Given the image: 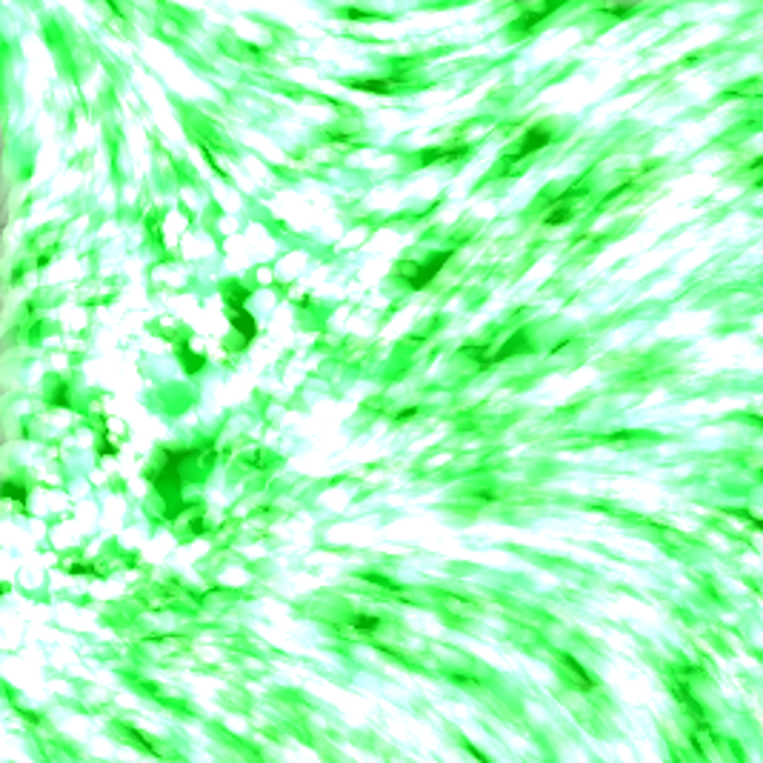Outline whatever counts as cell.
Here are the masks:
<instances>
[{
	"label": "cell",
	"instance_id": "obj_1",
	"mask_svg": "<svg viewBox=\"0 0 763 763\" xmlns=\"http://www.w3.org/2000/svg\"><path fill=\"white\" fill-rule=\"evenodd\" d=\"M211 449H166L163 457H160V469L149 475L152 486L160 492V497L166 500V518L175 521L181 512H183V503L181 500V489H183V463H189L192 457H200V455H209Z\"/></svg>",
	"mask_w": 763,
	"mask_h": 763
},
{
	"label": "cell",
	"instance_id": "obj_2",
	"mask_svg": "<svg viewBox=\"0 0 763 763\" xmlns=\"http://www.w3.org/2000/svg\"><path fill=\"white\" fill-rule=\"evenodd\" d=\"M246 298H249V289H246V286H237V283L226 286V292H223V301H226V306L232 309V326L240 332L243 344H249L252 337L258 334V323H254L252 312H246V306H243Z\"/></svg>",
	"mask_w": 763,
	"mask_h": 763
},
{
	"label": "cell",
	"instance_id": "obj_3",
	"mask_svg": "<svg viewBox=\"0 0 763 763\" xmlns=\"http://www.w3.org/2000/svg\"><path fill=\"white\" fill-rule=\"evenodd\" d=\"M452 254H455V249H441V252H432L426 261L423 263H417V266H412V275L406 278L409 280V286L415 289V292H420V289H426L441 272H443V266L452 261Z\"/></svg>",
	"mask_w": 763,
	"mask_h": 763
},
{
	"label": "cell",
	"instance_id": "obj_4",
	"mask_svg": "<svg viewBox=\"0 0 763 763\" xmlns=\"http://www.w3.org/2000/svg\"><path fill=\"white\" fill-rule=\"evenodd\" d=\"M526 352H532V344H529L526 332H515L503 346H497L495 352H486V355L478 360V366H481V369H489V366H495V363H500V360L518 358V355H526Z\"/></svg>",
	"mask_w": 763,
	"mask_h": 763
},
{
	"label": "cell",
	"instance_id": "obj_5",
	"mask_svg": "<svg viewBox=\"0 0 763 763\" xmlns=\"http://www.w3.org/2000/svg\"><path fill=\"white\" fill-rule=\"evenodd\" d=\"M552 143V132L549 129H543V126H532V129H526L523 132V138H521V146H518V152L515 155H509L506 160H523L526 155H532V152H540L543 146H549Z\"/></svg>",
	"mask_w": 763,
	"mask_h": 763
},
{
	"label": "cell",
	"instance_id": "obj_6",
	"mask_svg": "<svg viewBox=\"0 0 763 763\" xmlns=\"http://www.w3.org/2000/svg\"><path fill=\"white\" fill-rule=\"evenodd\" d=\"M403 83V77L400 74H395V77H377V80H352L349 86L355 89V92H372V95H389V92H395L398 86Z\"/></svg>",
	"mask_w": 763,
	"mask_h": 763
},
{
	"label": "cell",
	"instance_id": "obj_7",
	"mask_svg": "<svg viewBox=\"0 0 763 763\" xmlns=\"http://www.w3.org/2000/svg\"><path fill=\"white\" fill-rule=\"evenodd\" d=\"M558 6H543V9H537V12H523L518 20H512V32H518V34H523V32H532L537 23H543L549 15H552Z\"/></svg>",
	"mask_w": 763,
	"mask_h": 763
},
{
	"label": "cell",
	"instance_id": "obj_8",
	"mask_svg": "<svg viewBox=\"0 0 763 763\" xmlns=\"http://www.w3.org/2000/svg\"><path fill=\"white\" fill-rule=\"evenodd\" d=\"M466 152H469L466 146H460V149H426V152H420V163L429 166L435 160H460Z\"/></svg>",
	"mask_w": 763,
	"mask_h": 763
},
{
	"label": "cell",
	"instance_id": "obj_9",
	"mask_svg": "<svg viewBox=\"0 0 763 763\" xmlns=\"http://www.w3.org/2000/svg\"><path fill=\"white\" fill-rule=\"evenodd\" d=\"M181 358L186 360V372H189V374H195V372H200V369L206 366V358H203V355H195V352L189 349V344L181 346Z\"/></svg>",
	"mask_w": 763,
	"mask_h": 763
},
{
	"label": "cell",
	"instance_id": "obj_10",
	"mask_svg": "<svg viewBox=\"0 0 763 763\" xmlns=\"http://www.w3.org/2000/svg\"><path fill=\"white\" fill-rule=\"evenodd\" d=\"M569 218H572V209H569V206H555V209L546 215L543 223H546V226H561V223H566Z\"/></svg>",
	"mask_w": 763,
	"mask_h": 763
},
{
	"label": "cell",
	"instance_id": "obj_11",
	"mask_svg": "<svg viewBox=\"0 0 763 763\" xmlns=\"http://www.w3.org/2000/svg\"><path fill=\"white\" fill-rule=\"evenodd\" d=\"M0 492H4V497H12V500H18V503H26V497H29L26 486H15L12 481H6Z\"/></svg>",
	"mask_w": 763,
	"mask_h": 763
},
{
	"label": "cell",
	"instance_id": "obj_12",
	"mask_svg": "<svg viewBox=\"0 0 763 763\" xmlns=\"http://www.w3.org/2000/svg\"><path fill=\"white\" fill-rule=\"evenodd\" d=\"M566 666H569V669L575 672V677H578V681L583 684V689H589V686H592V677H589V674L583 672V666H580V663H578L575 658H566Z\"/></svg>",
	"mask_w": 763,
	"mask_h": 763
},
{
	"label": "cell",
	"instance_id": "obj_13",
	"mask_svg": "<svg viewBox=\"0 0 763 763\" xmlns=\"http://www.w3.org/2000/svg\"><path fill=\"white\" fill-rule=\"evenodd\" d=\"M352 626H355V629H366V632H369V629H377V626H380V620H377V618H372V615H358V618L352 620Z\"/></svg>",
	"mask_w": 763,
	"mask_h": 763
},
{
	"label": "cell",
	"instance_id": "obj_14",
	"mask_svg": "<svg viewBox=\"0 0 763 763\" xmlns=\"http://www.w3.org/2000/svg\"><path fill=\"white\" fill-rule=\"evenodd\" d=\"M606 12H609V15H618V18H623V15H632V12H634V6H609Z\"/></svg>",
	"mask_w": 763,
	"mask_h": 763
},
{
	"label": "cell",
	"instance_id": "obj_15",
	"mask_svg": "<svg viewBox=\"0 0 763 763\" xmlns=\"http://www.w3.org/2000/svg\"><path fill=\"white\" fill-rule=\"evenodd\" d=\"M52 403L55 406H69V398H66V386H60V392L52 398Z\"/></svg>",
	"mask_w": 763,
	"mask_h": 763
},
{
	"label": "cell",
	"instance_id": "obj_16",
	"mask_svg": "<svg viewBox=\"0 0 763 763\" xmlns=\"http://www.w3.org/2000/svg\"><path fill=\"white\" fill-rule=\"evenodd\" d=\"M15 337H18V329H12V332H6V337H4V352L15 346Z\"/></svg>",
	"mask_w": 763,
	"mask_h": 763
},
{
	"label": "cell",
	"instance_id": "obj_17",
	"mask_svg": "<svg viewBox=\"0 0 763 763\" xmlns=\"http://www.w3.org/2000/svg\"><path fill=\"white\" fill-rule=\"evenodd\" d=\"M346 18L349 20H363V18H372L369 12H360V9H346Z\"/></svg>",
	"mask_w": 763,
	"mask_h": 763
},
{
	"label": "cell",
	"instance_id": "obj_18",
	"mask_svg": "<svg viewBox=\"0 0 763 763\" xmlns=\"http://www.w3.org/2000/svg\"><path fill=\"white\" fill-rule=\"evenodd\" d=\"M417 409H400V415H398V420H406V417H412Z\"/></svg>",
	"mask_w": 763,
	"mask_h": 763
}]
</instances>
